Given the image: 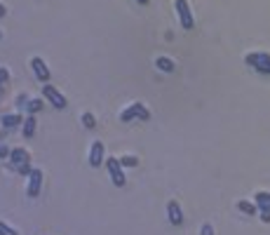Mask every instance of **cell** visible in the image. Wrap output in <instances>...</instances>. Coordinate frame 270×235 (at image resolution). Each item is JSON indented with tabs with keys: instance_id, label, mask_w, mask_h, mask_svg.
Wrapping results in <instances>:
<instances>
[{
	"instance_id": "cell-1",
	"label": "cell",
	"mask_w": 270,
	"mask_h": 235,
	"mask_svg": "<svg viewBox=\"0 0 270 235\" xmlns=\"http://www.w3.org/2000/svg\"><path fill=\"white\" fill-rule=\"evenodd\" d=\"M10 170H14L17 174H22V176H28L33 170V155L31 150L26 148V146H12V153H10Z\"/></svg>"
},
{
	"instance_id": "cell-2",
	"label": "cell",
	"mask_w": 270,
	"mask_h": 235,
	"mask_svg": "<svg viewBox=\"0 0 270 235\" xmlns=\"http://www.w3.org/2000/svg\"><path fill=\"white\" fill-rule=\"evenodd\" d=\"M118 120H120V122H125V125L132 122V120L148 122V120H151V108L146 106L143 101H132V104H127V106L118 113Z\"/></svg>"
},
{
	"instance_id": "cell-3",
	"label": "cell",
	"mask_w": 270,
	"mask_h": 235,
	"mask_svg": "<svg viewBox=\"0 0 270 235\" xmlns=\"http://www.w3.org/2000/svg\"><path fill=\"white\" fill-rule=\"evenodd\" d=\"M106 170H108V179L113 181V186L122 188V186L127 183V172H125V167H122V162H120L118 155H108Z\"/></svg>"
},
{
	"instance_id": "cell-4",
	"label": "cell",
	"mask_w": 270,
	"mask_h": 235,
	"mask_svg": "<svg viewBox=\"0 0 270 235\" xmlns=\"http://www.w3.org/2000/svg\"><path fill=\"white\" fill-rule=\"evenodd\" d=\"M40 94H43V99L47 101V104H52L56 111H64L66 106H68V99H66L59 89L54 85H50V83H45V85H40Z\"/></svg>"
},
{
	"instance_id": "cell-5",
	"label": "cell",
	"mask_w": 270,
	"mask_h": 235,
	"mask_svg": "<svg viewBox=\"0 0 270 235\" xmlns=\"http://www.w3.org/2000/svg\"><path fill=\"white\" fill-rule=\"evenodd\" d=\"M174 10H176V19L181 24V29H184V31H190L195 26V19H193V12H190L188 0H174Z\"/></svg>"
},
{
	"instance_id": "cell-6",
	"label": "cell",
	"mask_w": 270,
	"mask_h": 235,
	"mask_svg": "<svg viewBox=\"0 0 270 235\" xmlns=\"http://www.w3.org/2000/svg\"><path fill=\"white\" fill-rule=\"evenodd\" d=\"M43 170L40 167H33L31 174L26 176V198H38L40 195V191H43Z\"/></svg>"
},
{
	"instance_id": "cell-7",
	"label": "cell",
	"mask_w": 270,
	"mask_h": 235,
	"mask_svg": "<svg viewBox=\"0 0 270 235\" xmlns=\"http://www.w3.org/2000/svg\"><path fill=\"white\" fill-rule=\"evenodd\" d=\"M28 66H31L33 75H35L40 83H50V78H52V68L47 66V61H45L43 57H31V59H28Z\"/></svg>"
},
{
	"instance_id": "cell-8",
	"label": "cell",
	"mask_w": 270,
	"mask_h": 235,
	"mask_svg": "<svg viewBox=\"0 0 270 235\" xmlns=\"http://www.w3.org/2000/svg\"><path fill=\"white\" fill-rule=\"evenodd\" d=\"M87 162L89 167H101L106 162V148H104V141H92L89 150H87Z\"/></svg>"
},
{
	"instance_id": "cell-9",
	"label": "cell",
	"mask_w": 270,
	"mask_h": 235,
	"mask_svg": "<svg viewBox=\"0 0 270 235\" xmlns=\"http://www.w3.org/2000/svg\"><path fill=\"white\" fill-rule=\"evenodd\" d=\"M167 221L172 226H184V221H186L184 207L176 203V200H169V203H167Z\"/></svg>"
},
{
	"instance_id": "cell-10",
	"label": "cell",
	"mask_w": 270,
	"mask_h": 235,
	"mask_svg": "<svg viewBox=\"0 0 270 235\" xmlns=\"http://www.w3.org/2000/svg\"><path fill=\"white\" fill-rule=\"evenodd\" d=\"M24 118L26 116H22L19 111H12V113H2L0 116V127L2 129H17V127H22V122H24Z\"/></svg>"
},
{
	"instance_id": "cell-11",
	"label": "cell",
	"mask_w": 270,
	"mask_h": 235,
	"mask_svg": "<svg viewBox=\"0 0 270 235\" xmlns=\"http://www.w3.org/2000/svg\"><path fill=\"white\" fill-rule=\"evenodd\" d=\"M35 129H38V120H35V116H28V113H26V118H24V122H22L24 139H33V137H35Z\"/></svg>"
},
{
	"instance_id": "cell-12",
	"label": "cell",
	"mask_w": 270,
	"mask_h": 235,
	"mask_svg": "<svg viewBox=\"0 0 270 235\" xmlns=\"http://www.w3.org/2000/svg\"><path fill=\"white\" fill-rule=\"evenodd\" d=\"M268 61H270L268 52H249L247 57H244V64L251 66V68H256V66H261V64H268Z\"/></svg>"
},
{
	"instance_id": "cell-13",
	"label": "cell",
	"mask_w": 270,
	"mask_h": 235,
	"mask_svg": "<svg viewBox=\"0 0 270 235\" xmlns=\"http://www.w3.org/2000/svg\"><path fill=\"white\" fill-rule=\"evenodd\" d=\"M155 68L160 73H174L176 71V61H174L172 57H158L155 59Z\"/></svg>"
},
{
	"instance_id": "cell-14",
	"label": "cell",
	"mask_w": 270,
	"mask_h": 235,
	"mask_svg": "<svg viewBox=\"0 0 270 235\" xmlns=\"http://www.w3.org/2000/svg\"><path fill=\"white\" fill-rule=\"evenodd\" d=\"M254 203L259 207V212H270V191H256L254 193Z\"/></svg>"
},
{
	"instance_id": "cell-15",
	"label": "cell",
	"mask_w": 270,
	"mask_h": 235,
	"mask_svg": "<svg viewBox=\"0 0 270 235\" xmlns=\"http://www.w3.org/2000/svg\"><path fill=\"white\" fill-rule=\"evenodd\" d=\"M43 106H45L43 94H40V96H31V99H28V106H26V113H28V116H35L38 111H43Z\"/></svg>"
},
{
	"instance_id": "cell-16",
	"label": "cell",
	"mask_w": 270,
	"mask_h": 235,
	"mask_svg": "<svg viewBox=\"0 0 270 235\" xmlns=\"http://www.w3.org/2000/svg\"><path fill=\"white\" fill-rule=\"evenodd\" d=\"M28 99H31V94H28V92H19V94L14 96V111H19V113H26Z\"/></svg>"
},
{
	"instance_id": "cell-17",
	"label": "cell",
	"mask_w": 270,
	"mask_h": 235,
	"mask_svg": "<svg viewBox=\"0 0 270 235\" xmlns=\"http://www.w3.org/2000/svg\"><path fill=\"white\" fill-rule=\"evenodd\" d=\"M238 207L242 214H247V216H254V214L259 212V207H256V203H249V200H238Z\"/></svg>"
},
{
	"instance_id": "cell-18",
	"label": "cell",
	"mask_w": 270,
	"mask_h": 235,
	"mask_svg": "<svg viewBox=\"0 0 270 235\" xmlns=\"http://www.w3.org/2000/svg\"><path fill=\"white\" fill-rule=\"evenodd\" d=\"M118 158H120V162H122L125 170H127V167H139V158H136L134 153H122Z\"/></svg>"
},
{
	"instance_id": "cell-19",
	"label": "cell",
	"mask_w": 270,
	"mask_h": 235,
	"mask_svg": "<svg viewBox=\"0 0 270 235\" xmlns=\"http://www.w3.org/2000/svg\"><path fill=\"white\" fill-rule=\"evenodd\" d=\"M80 122H82V127H85V129H94V127H97V118H94V113H89V111H85V113L80 116Z\"/></svg>"
},
{
	"instance_id": "cell-20",
	"label": "cell",
	"mask_w": 270,
	"mask_h": 235,
	"mask_svg": "<svg viewBox=\"0 0 270 235\" xmlns=\"http://www.w3.org/2000/svg\"><path fill=\"white\" fill-rule=\"evenodd\" d=\"M7 83H10V68L7 66H0V94H2V89H5Z\"/></svg>"
},
{
	"instance_id": "cell-21",
	"label": "cell",
	"mask_w": 270,
	"mask_h": 235,
	"mask_svg": "<svg viewBox=\"0 0 270 235\" xmlns=\"http://www.w3.org/2000/svg\"><path fill=\"white\" fill-rule=\"evenodd\" d=\"M0 235H19V231H17L14 226H10L7 221L0 219Z\"/></svg>"
},
{
	"instance_id": "cell-22",
	"label": "cell",
	"mask_w": 270,
	"mask_h": 235,
	"mask_svg": "<svg viewBox=\"0 0 270 235\" xmlns=\"http://www.w3.org/2000/svg\"><path fill=\"white\" fill-rule=\"evenodd\" d=\"M10 153H12V146L0 141V160H10Z\"/></svg>"
},
{
	"instance_id": "cell-23",
	"label": "cell",
	"mask_w": 270,
	"mask_h": 235,
	"mask_svg": "<svg viewBox=\"0 0 270 235\" xmlns=\"http://www.w3.org/2000/svg\"><path fill=\"white\" fill-rule=\"evenodd\" d=\"M200 235H214V226H212V224H202V226H200Z\"/></svg>"
},
{
	"instance_id": "cell-24",
	"label": "cell",
	"mask_w": 270,
	"mask_h": 235,
	"mask_svg": "<svg viewBox=\"0 0 270 235\" xmlns=\"http://www.w3.org/2000/svg\"><path fill=\"white\" fill-rule=\"evenodd\" d=\"M254 71H256V73H263V75H270V61H268V64H261V66H256Z\"/></svg>"
},
{
	"instance_id": "cell-25",
	"label": "cell",
	"mask_w": 270,
	"mask_h": 235,
	"mask_svg": "<svg viewBox=\"0 0 270 235\" xmlns=\"http://www.w3.org/2000/svg\"><path fill=\"white\" fill-rule=\"evenodd\" d=\"M261 214V221H266V224H270V212H259Z\"/></svg>"
},
{
	"instance_id": "cell-26",
	"label": "cell",
	"mask_w": 270,
	"mask_h": 235,
	"mask_svg": "<svg viewBox=\"0 0 270 235\" xmlns=\"http://www.w3.org/2000/svg\"><path fill=\"white\" fill-rule=\"evenodd\" d=\"M5 14H7V7H5V5L0 2V17H5Z\"/></svg>"
},
{
	"instance_id": "cell-27",
	"label": "cell",
	"mask_w": 270,
	"mask_h": 235,
	"mask_svg": "<svg viewBox=\"0 0 270 235\" xmlns=\"http://www.w3.org/2000/svg\"><path fill=\"white\" fill-rule=\"evenodd\" d=\"M136 2H139V5H148L151 0H136Z\"/></svg>"
},
{
	"instance_id": "cell-28",
	"label": "cell",
	"mask_w": 270,
	"mask_h": 235,
	"mask_svg": "<svg viewBox=\"0 0 270 235\" xmlns=\"http://www.w3.org/2000/svg\"><path fill=\"white\" fill-rule=\"evenodd\" d=\"M0 40H2V31H0Z\"/></svg>"
}]
</instances>
